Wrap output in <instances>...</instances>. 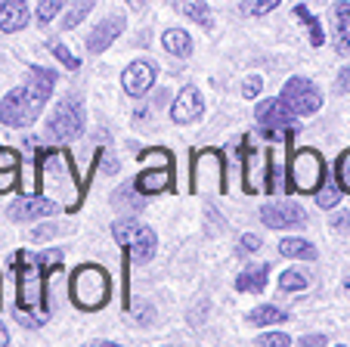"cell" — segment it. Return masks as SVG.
<instances>
[{
    "label": "cell",
    "mask_w": 350,
    "mask_h": 347,
    "mask_svg": "<svg viewBox=\"0 0 350 347\" xmlns=\"http://www.w3.org/2000/svg\"><path fill=\"white\" fill-rule=\"evenodd\" d=\"M99 155H103V152H99ZM103 162H106V174H115V170H118V162H115L112 155H103Z\"/></svg>",
    "instance_id": "obj_42"
},
{
    "label": "cell",
    "mask_w": 350,
    "mask_h": 347,
    "mask_svg": "<svg viewBox=\"0 0 350 347\" xmlns=\"http://www.w3.org/2000/svg\"><path fill=\"white\" fill-rule=\"evenodd\" d=\"M174 164H161V168H146L139 170V177L133 180V186H137L143 196H152V192H165L174 186Z\"/></svg>",
    "instance_id": "obj_15"
},
{
    "label": "cell",
    "mask_w": 350,
    "mask_h": 347,
    "mask_svg": "<svg viewBox=\"0 0 350 347\" xmlns=\"http://www.w3.org/2000/svg\"><path fill=\"white\" fill-rule=\"evenodd\" d=\"M174 7L180 10V16L198 22V25H211V10H208L205 0H174Z\"/></svg>",
    "instance_id": "obj_22"
},
{
    "label": "cell",
    "mask_w": 350,
    "mask_h": 347,
    "mask_svg": "<svg viewBox=\"0 0 350 347\" xmlns=\"http://www.w3.org/2000/svg\"><path fill=\"white\" fill-rule=\"evenodd\" d=\"M267 273H270V267L267 264H254V267H245L242 273H239L236 279V292H264L267 285Z\"/></svg>",
    "instance_id": "obj_20"
},
{
    "label": "cell",
    "mask_w": 350,
    "mask_h": 347,
    "mask_svg": "<svg viewBox=\"0 0 350 347\" xmlns=\"http://www.w3.org/2000/svg\"><path fill=\"white\" fill-rule=\"evenodd\" d=\"M335 227L338 229H350V214H338L335 217Z\"/></svg>",
    "instance_id": "obj_44"
},
{
    "label": "cell",
    "mask_w": 350,
    "mask_h": 347,
    "mask_svg": "<svg viewBox=\"0 0 350 347\" xmlns=\"http://www.w3.org/2000/svg\"><path fill=\"white\" fill-rule=\"evenodd\" d=\"M10 344V332H7V326L0 322V347H7Z\"/></svg>",
    "instance_id": "obj_45"
},
{
    "label": "cell",
    "mask_w": 350,
    "mask_h": 347,
    "mask_svg": "<svg viewBox=\"0 0 350 347\" xmlns=\"http://www.w3.org/2000/svg\"><path fill=\"white\" fill-rule=\"evenodd\" d=\"M307 285H310V279H307L304 270H285V273L279 276V288H282V292H304Z\"/></svg>",
    "instance_id": "obj_25"
},
{
    "label": "cell",
    "mask_w": 350,
    "mask_h": 347,
    "mask_svg": "<svg viewBox=\"0 0 350 347\" xmlns=\"http://www.w3.org/2000/svg\"><path fill=\"white\" fill-rule=\"evenodd\" d=\"M90 10H93V0H78V3H75V7L66 13V19H62V28L68 31V28H75L78 22H84Z\"/></svg>",
    "instance_id": "obj_29"
},
{
    "label": "cell",
    "mask_w": 350,
    "mask_h": 347,
    "mask_svg": "<svg viewBox=\"0 0 350 347\" xmlns=\"http://www.w3.org/2000/svg\"><path fill=\"white\" fill-rule=\"evenodd\" d=\"M335 93H350V66H344L338 72V81H335Z\"/></svg>",
    "instance_id": "obj_38"
},
{
    "label": "cell",
    "mask_w": 350,
    "mask_h": 347,
    "mask_svg": "<svg viewBox=\"0 0 350 347\" xmlns=\"http://www.w3.org/2000/svg\"><path fill=\"white\" fill-rule=\"evenodd\" d=\"M260 90H264V81H260L258 75H252V78H245V84H242V97H245V99H254Z\"/></svg>",
    "instance_id": "obj_37"
},
{
    "label": "cell",
    "mask_w": 350,
    "mask_h": 347,
    "mask_svg": "<svg viewBox=\"0 0 350 347\" xmlns=\"http://www.w3.org/2000/svg\"><path fill=\"white\" fill-rule=\"evenodd\" d=\"M131 313L137 316L139 326H149V322H152V316H155V310L149 307V304H131Z\"/></svg>",
    "instance_id": "obj_36"
},
{
    "label": "cell",
    "mask_w": 350,
    "mask_h": 347,
    "mask_svg": "<svg viewBox=\"0 0 350 347\" xmlns=\"http://www.w3.org/2000/svg\"><path fill=\"white\" fill-rule=\"evenodd\" d=\"M161 44H165V50L171 53V56H180V60H186L192 53V38L186 31H180V28H167V31L161 34Z\"/></svg>",
    "instance_id": "obj_21"
},
{
    "label": "cell",
    "mask_w": 350,
    "mask_h": 347,
    "mask_svg": "<svg viewBox=\"0 0 350 347\" xmlns=\"http://www.w3.org/2000/svg\"><path fill=\"white\" fill-rule=\"evenodd\" d=\"M279 3H282V0H245L242 13L245 16H267V13H273Z\"/></svg>",
    "instance_id": "obj_30"
},
{
    "label": "cell",
    "mask_w": 350,
    "mask_h": 347,
    "mask_svg": "<svg viewBox=\"0 0 350 347\" xmlns=\"http://www.w3.org/2000/svg\"><path fill=\"white\" fill-rule=\"evenodd\" d=\"M260 220L270 229H295V227H304L307 214L295 202H270L260 208Z\"/></svg>",
    "instance_id": "obj_11"
},
{
    "label": "cell",
    "mask_w": 350,
    "mask_h": 347,
    "mask_svg": "<svg viewBox=\"0 0 350 347\" xmlns=\"http://www.w3.org/2000/svg\"><path fill=\"white\" fill-rule=\"evenodd\" d=\"M59 205L46 196H31V198H19L16 205H10V217L13 220H34V217H50Z\"/></svg>",
    "instance_id": "obj_16"
},
{
    "label": "cell",
    "mask_w": 350,
    "mask_h": 347,
    "mask_svg": "<svg viewBox=\"0 0 350 347\" xmlns=\"http://www.w3.org/2000/svg\"><path fill=\"white\" fill-rule=\"evenodd\" d=\"M288 183L295 192H317L325 183V162L317 149H297L288 164Z\"/></svg>",
    "instance_id": "obj_6"
},
{
    "label": "cell",
    "mask_w": 350,
    "mask_h": 347,
    "mask_svg": "<svg viewBox=\"0 0 350 347\" xmlns=\"http://www.w3.org/2000/svg\"><path fill=\"white\" fill-rule=\"evenodd\" d=\"M38 192L53 198L62 211L75 214L84 202V186L78 183V170L66 149H46L38 164Z\"/></svg>",
    "instance_id": "obj_1"
},
{
    "label": "cell",
    "mask_w": 350,
    "mask_h": 347,
    "mask_svg": "<svg viewBox=\"0 0 350 347\" xmlns=\"http://www.w3.org/2000/svg\"><path fill=\"white\" fill-rule=\"evenodd\" d=\"M112 236H115V242L124 245L127 261L146 264L155 257V229L137 223L133 217H118L112 223Z\"/></svg>",
    "instance_id": "obj_4"
},
{
    "label": "cell",
    "mask_w": 350,
    "mask_h": 347,
    "mask_svg": "<svg viewBox=\"0 0 350 347\" xmlns=\"http://www.w3.org/2000/svg\"><path fill=\"white\" fill-rule=\"evenodd\" d=\"M208 174L217 177V192H226V168H224V155L217 149H205L196 155V168H192V192L202 190V183L208 186Z\"/></svg>",
    "instance_id": "obj_10"
},
{
    "label": "cell",
    "mask_w": 350,
    "mask_h": 347,
    "mask_svg": "<svg viewBox=\"0 0 350 347\" xmlns=\"http://www.w3.org/2000/svg\"><path fill=\"white\" fill-rule=\"evenodd\" d=\"M344 292H347V295H350V276H347V279H344Z\"/></svg>",
    "instance_id": "obj_46"
},
{
    "label": "cell",
    "mask_w": 350,
    "mask_h": 347,
    "mask_svg": "<svg viewBox=\"0 0 350 347\" xmlns=\"http://www.w3.org/2000/svg\"><path fill=\"white\" fill-rule=\"evenodd\" d=\"M50 53H53V56H56V60H59L66 68H81V62L75 60L72 53H68V47L59 44V40H50Z\"/></svg>",
    "instance_id": "obj_32"
},
{
    "label": "cell",
    "mask_w": 350,
    "mask_h": 347,
    "mask_svg": "<svg viewBox=\"0 0 350 347\" xmlns=\"http://www.w3.org/2000/svg\"><path fill=\"white\" fill-rule=\"evenodd\" d=\"M50 236H56V227H53V223H46V227L34 229V242H40V239H50Z\"/></svg>",
    "instance_id": "obj_41"
},
{
    "label": "cell",
    "mask_w": 350,
    "mask_h": 347,
    "mask_svg": "<svg viewBox=\"0 0 350 347\" xmlns=\"http://www.w3.org/2000/svg\"><path fill=\"white\" fill-rule=\"evenodd\" d=\"M248 320H252L254 326H273V322L288 320V313H285V310H279V307H258V310H252V316H248Z\"/></svg>",
    "instance_id": "obj_28"
},
{
    "label": "cell",
    "mask_w": 350,
    "mask_h": 347,
    "mask_svg": "<svg viewBox=\"0 0 350 347\" xmlns=\"http://www.w3.org/2000/svg\"><path fill=\"white\" fill-rule=\"evenodd\" d=\"M282 186L276 174V152L273 149H254L245 146V190L248 192H276Z\"/></svg>",
    "instance_id": "obj_5"
},
{
    "label": "cell",
    "mask_w": 350,
    "mask_h": 347,
    "mask_svg": "<svg viewBox=\"0 0 350 347\" xmlns=\"http://www.w3.org/2000/svg\"><path fill=\"white\" fill-rule=\"evenodd\" d=\"M28 3L25 0H0V31H19V28L28 25Z\"/></svg>",
    "instance_id": "obj_17"
},
{
    "label": "cell",
    "mask_w": 350,
    "mask_h": 347,
    "mask_svg": "<svg viewBox=\"0 0 350 347\" xmlns=\"http://www.w3.org/2000/svg\"><path fill=\"white\" fill-rule=\"evenodd\" d=\"M338 183L344 186V192H350V149L338 158Z\"/></svg>",
    "instance_id": "obj_34"
},
{
    "label": "cell",
    "mask_w": 350,
    "mask_h": 347,
    "mask_svg": "<svg viewBox=\"0 0 350 347\" xmlns=\"http://www.w3.org/2000/svg\"><path fill=\"white\" fill-rule=\"evenodd\" d=\"M16 180H19V168H0V192H10L16 190Z\"/></svg>",
    "instance_id": "obj_35"
},
{
    "label": "cell",
    "mask_w": 350,
    "mask_h": 347,
    "mask_svg": "<svg viewBox=\"0 0 350 347\" xmlns=\"http://www.w3.org/2000/svg\"><path fill=\"white\" fill-rule=\"evenodd\" d=\"M254 344H258V347H288L291 338H288V335H282V332H270V335H260Z\"/></svg>",
    "instance_id": "obj_33"
},
{
    "label": "cell",
    "mask_w": 350,
    "mask_h": 347,
    "mask_svg": "<svg viewBox=\"0 0 350 347\" xmlns=\"http://www.w3.org/2000/svg\"><path fill=\"white\" fill-rule=\"evenodd\" d=\"M295 16H297V19H301V22H304L307 28H310V44H313V47H323V44H325V38H323V28H319V22L310 16V10H307L304 3H301V7H295Z\"/></svg>",
    "instance_id": "obj_26"
},
{
    "label": "cell",
    "mask_w": 350,
    "mask_h": 347,
    "mask_svg": "<svg viewBox=\"0 0 350 347\" xmlns=\"http://www.w3.org/2000/svg\"><path fill=\"white\" fill-rule=\"evenodd\" d=\"M53 87H56V72L31 66V72H28V84L10 90L7 99L0 103V121H3L7 127L31 125V121L40 115V109L46 105Z\"/></svg>",
    "instance_id": "obj_2"
},
{
    "label": "cell",
    "mask_w": 350,
    "mask_h": 347,
    "mask_svg": "<svg viewBox=\"0 0 350 347\" xmlns=\"http://www.w3.org/2000/svg\"><path fill=\"white\" fill-rule=\"evenodd\" d=\"M279 255L282 257H297V261H317V248L304 239H282L279 242Z\"/></svg>",
    "instance_id": "obj_24"
},
{
    "label": "cell",
    "mask_w": 350,
    "mask_h": 347,
    "mask_svg": "<svg viewBox=\"0 0 350 347\" xmlns=\"http://www.w3.org/2000/svg\"><path fill=\"white\" fill-rule=\"evenodd\" d=\"M112 205H115V208H124V211H133V214H137V211H143L146 198H143V192H139L137 186L124 183V186H118V190H115Z\"/></svg>",
    "instance_id": "obj_23"
},
{
    "label": "cell",
    "mask_w": 350,
    "mask_h": 347,
    "mask_svg": "<svg viewBox=\"0 0 350 347\" xmlns=\"http://www.w3.org/2000/svg\"><path fill=\"white\" fill-rule=\"evenodd\" d=\"M68 292H72L75 307L93 313V310H103L109 304L112 279H109V273L99 267V264H84V267H78L72 273V285H68Z\"/></svg>",
    "instance_id": "obj_3"
},
{
    "label": "cell",
    "mask_w": 350,
    "mask_h": 347,
    "mask_svg": "<svg viewBox=\"0 0 350 347\" xmlns=\"http://www.w3.org/2000/svg\"><path fill=\"white\" fill-rule=\"evenodd\" d=\"M297 344L301 347H323V344H329V338H325V335H304Z\"/></svg>",
    "instance_id": "obj_40"
},
{
    "label": "cell",
    "mask_w": 350,
    "mask_h": 347,
    "mask_svg": "<svg viewBox=\"0 0 350 347\" xmlns=\"http://www.w3.org/2000/svg\"><path fill=\"white\" fill-rule=\"evenodd\" d=\"M202 112H205V99L196 87H183V90L174 97V105H171V118L177 125H189V121L202 118Z\"/></svg>",
    "instance_id": "obj_14"
},
{
    "label": "cell",
    "mask_w": 350,
    "mask_h": 347,
    "mask_svg": "<svg viewBox=\"0 0 350 347\" xmlns=\"http://www.w3.org/2000/svg\"><path fill=\"white\" fill-rule=\"evenodd\" d=\"M40 261L19 267V310H40L44 307V267H38Z\"/></svg>",
    "instance_id": "obj_9"
},
{
    "label": "cell",
    "mask_w": 350,
    "mask_h": 347,
    "mask_svg": "<svg viewBox=\"0 0 350 347\" xmlns=\"http://www.w3.org/2000/svg\"><path fill=\"white\" fill-rule=\"evenodd\" d=\"M167 93L171 90H155V99H152V109H159L161 103H167Z\"/></svg>",
    "instance_id": "obj_43"
},
{
    "label": "cell",
    "mask_w": 350,
    "mask_h": 347,
    "mask_svg": "<svg viewBox=\"0 0 350 347\" xmlns=\"http://www.w3.org/2000/svg\"><path fill=\"white\" fill-rule=\"evenodd\" d=\"M254 118H258L260 131H264L267 137H273V133H279V131H291L297 115H291V112L285 109L282 99H267V103L258 105Z\"/></svg>",
    "instance_id": "obj_12"
},
{
    "label": "cell",
    "mask_w": 350,
    "mask_h": 347,
    "mask_svg": "<svg viewBox=\"0 0 350 347\" xmlns=\"http://www.w3.org/2000/svg\"><path fill=\"white\" fill-rule=\"evenodd\" d=\"M260 245H264V242H260V236H254V233H245V236H242V245H239V248H242V251H258Z\"/></svg>",
    "instance_id": "obj_39"
},
{
    "label": "cell",
    "mask_w": 350,
    "mask_h": 347,
    "mask_svg": "<svg viewBox=\"0 0 350 347\" xmlns=\"http://www.w3.org/2000/svg\"><path fill=\"white\" fill-rule=\"evenodd\" d=\"M124 31V19L121 16H109L106 22H99L96 28H93V34L87 38V47H90V53H103L109 44H115V38Z\"/></svg>",
    "instance_id": "obj_18"
},
{
    "label": "cell",
    "mask_w": 350,
    "mask_h": 347,
    "mask_svg": "<svg viewBox=\"0 0 350 347\" xmlns=\"http://www.w3.org/2000/svg\"><path fill=\"white\" fill-rule=\"evenodd\" d=\"M155 78H159V66H152V62H146V60H137L121 75V84H124V90L131 93V97H146V93L152 90Z\"/></svg>",
    "instance_id": "obj_13"
},
{
    "label": "cell",
    "mask_w": 350,
    "mask_h": 347,
    "mask_svg": "<svg viewBox=\"0 0 350 347\" xmlns=\"http://www.w3.org/2000/svg\"><path fill=\"white\" fill-rule=\"evenodd\" d=\"M341 190H344V186L332 183V180H329V183H323L317 190V205H319V208H335V205L341 202V196H344Z\"/></svg>",
    "instance_id": "obj_27"
},
{
    "label": "cell",
    "mask_w": 350,
    "mask_h": 347,
    "mask_svg": "<svg viewBox=\"0 0 350 347\" xmlns=\"http://www.w3.org/2000/svg\"><path fill=\"white\" fill-rule=\"evenodd\" d=\"M84 131V103L78 93H68L46 121V133L53 140H72Z\"/></svg>",
    "instance_id": "obj_7"
},
{
    "label": "cell",
    "mask_w": 350,
    "mask_h": 347,
    "mask_svg": "<svg viewBox=\"0 0 350 347\" xmlns=\"http://www.w3.org/2000/svg\"><path fill=\"white\" fill-rule=\"evenodd\" d=\"M332 16H335V50L341 56H350V3L344 0L335 3Z\"/></svg>",
    "instance_id": "obj_19"
},
{
    "label": "cell",
    "mask_w": 350,
    "mask_h": 347,
    "mask_svg": "<svg viewBox=\"0 0 350 347\" xmlns=\"http://www.w3.org/2000/svg\"><path fill=\"white\" fill-rule=\"evenodd\" d=\"M66 7V0H40L38 3V22L40 25H46V22H53L56 13Z\"/></svg>",
    "instance_id": "obj_31"
},
{
    "label": "cell",
    "mask_w": 350,
    "mask_h": 347,
    "mask_svg": "<svg viewBox=\"0 0 350 347\" xmlns=\"http://www.w3.org/2000/svg\"><path fill=\"white\" fill-rule=\"evenodd\" d=\"M279 99H282V105L291 112V115H297V118L313 115V112H319V105H323V93H319V87L307 78H291L288 84H285V90H282Z\"/></svg>",
    "instance_id": "obj_8"
}]
</instances>
